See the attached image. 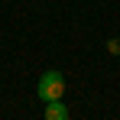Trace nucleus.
Returning <instances> with one entry per match:
<instances>
[{
	"label": "nucleus",
	"mask_w": 120,
	"mask_h": 120,
	"mask_svg": "<svg viewBox=\"0 0 120 120\" xmlns=\"http://www.w3.org/2000/svg\"><path fill=\"white\" fill-rule=\"evenodd\" d=\"M36 94H39L45 104H49V101H62V94H65V78H62V71H45L39 78V84H36Z\"/></svg>",
	"instance_id": "nucleus-1"
},
{
	"label": "nucleus",
	"mask_w": 120,
	"mask_h": 120,
	"mask_svg": "<svg viewBox=\"0 0 120 120\" xmlns=\"http://www.w3.org/2000/svg\"><path fill=\"white\" fill-rule=\"evenodd\" d=\"M45 120H68V107L62 101H49L45 104Z\"/></svg>",
	"instance_id": "nucleus-2"
},
{
	"label": "nucleus",
	"mask_w": 120,
	"mask_h": 120,
	"mask_svg": "<svg viewBox=\"0 0 120 120\" xmlns=\"http://www.w3.org/2000/svg\"><path fill=\"white\" fill-rule=\"evenodd\" d=\"M107 49H110V52H117V55H120V39H110V42H107Z\"/></svg>",
	"instance_id": "nucleus-3"
}]
</instances>
